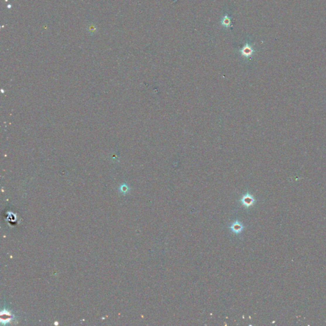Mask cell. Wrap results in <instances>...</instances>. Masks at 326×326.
<instances>
[{
  "mask_svg": "<svg viewBox=\"0 0 326 326\" xmlns=\"http://www.w3.org/2000/svg\"><path fill=\"white\" fill-rule=\"evenodd\" d=\"M241 204L243 205L244 207L246 208H248L251 207L252 206L255 204L256 202V200L254 198V197L250 194V193H247L244 194L240 200Z\"/></svg>",
  "mask_w": 326,
  "mask_h": 326,
  "instance_id": "6da1fadb",
  "label": "cell"
},
{
  "mask_svg": "<svg viewBox=\"0 0 326 326\" xmlns=\"http://www.w3.org/2000/svg\"><path fill=\"white\" fill-rule=\"evenodd\" d=\"M229 229L233 233L238 234L243 231V230L244 229V226L240 221H236L230 226Z\"/></svg>",
  "mask_w": 326,
  "mask_h": 326,
  "instance_id": "7a4b0ae2",
  "label": "cell"
},
{
  "mask_svg": "<svg viewBox=\"0 0 326 326\" xmlns=\"http://www.w3.org/2000/svg\"><path fill=\"white\" fill-rule=\"evenodd\" d=\"M240 52L243 57L247 58L252 56V55L253 54L254 51L250 45H248V44H246L243 47V49L240 50Z\"/></svg>",
  "mask_w": 326,
  "mask_h": 326,
  "instance_id": "3957f363",
  "label": "cell"
},
{
  "mask_svg": "<svg viewBox=\"0 0 326 326\" xmlns=\"http://www.w3.org/2000/svg\"><path fill=\"white\" fill-rule=\"evenodd\" d=\"M222 24L223 25H224V26H226V27L230 26L231 19H229V17L228 16H226L223 17Z\"/></svg>",
  "mask_w": 326,
  "mask_h": 326,
  "instance_id": "277c9868",
  "label": "cell"
}]
</instances>
